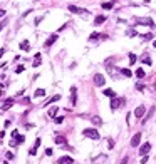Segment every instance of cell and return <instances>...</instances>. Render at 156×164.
Here are the masks:
<instances>
[{"label":"cell","mask_w":156,"mask_h":164,"mask_svg":"<svg viewBox=\"0 0 156 164\" xmlns=\"http://www.w3.org/2000/svg\"><path fill=\"white\" fill-rule=\"evenodd\" d=\"M92 82H94V85H96V87H102V85L106 84V77H104L102 74H94Z\"/></svg>","instance_id":"1"},{"label":"cell","mask_w":156,"mask_h":164,"mask_svg":"<svg viewBox=\"0 0 156 164\" xmlns=\"http://www.w3.org/2000/svg\"><path fill=\"white\" fill-rule=\"evenodd\" d=\"M124 102H126V100H124L123 97H121V99H118V97H112V99H111V111H118V109H119L121 106L124 104Z\"/></svg>","instance_id":"2"},{"label":"cell","mask_w":156,"mask_h":164,"mask_svg":"<svg viewBox=\"0 0 156 164\" xmlns=\"http://www.w3.org/2000/svg\"><path fill=\"white\" fill-rule=\"evenodd\" d=\"M69 12L79 13V15H91V13H89V10H86V8H81V7H76V5H69Z\"/></svg>","instance_id":"3"},{"label":"cell","mask_w":156,"mask_h":164,"mask_svg":"<svg viewBox=\"0 0 156 164\" xmlns=\"http://www.w3.org/2000/svg\"><path fill=\"white\" fill-rule=\"evenodd\" d=\"M82 134H84L86 137H89V139H99V132H97L96 129H84Z\"/></svg>","instance_id":"4"},{"label":"cell","mask_w":156,"mask_h":164,"mask_svg":"<svg viewBox=\"0 0 156 164\" xmlns=\"http://www.w3.org/2000/svg\"><path fill=\"white\" fill-rule=\"evenodd\" d=\"M136 24H143V25H149V27H154V24H153V20L149 19V17H143V19H136Z\"/></svg>","instance_id":"5"},{"label":"cell","mask_w":156,"mask_h":164,"mask_svg":"<svg viewBox=\"0 0 156 164\" xmlns=\"http://www.w3.org/2000/svg\"><path fill=\"white\" fill-rule=\"evenodd\" d=\"M149 149H151V144H149V142H144V144L141 146V149H139V154L141 156H148Z\"/></svg>","instance_id":"6"},{"label":"cell","mask_w":156,"mask_h":164,"mask_svg":"<svg viewBox=\"0 0 156 164\" xmlns=\"http://www.w3.org/2000/svg\"><path fill=\"white\" fill-rule=\"evenodd\" d=\"M97 39H108V35H102V34H99V32H92L91 35H89V42H94V40H97Z\"/></svg>","instance_id":"7"},{"label":"cell","mask_w":156,"mask_h":164,"mask_svg":"<svg viewBox=\"0 0 156 164\" xmlns=\"http://www.w3.org/2000/svg\"><path fill=\"white\" fill-rule=\"evenodd\" d=\"M144 114H146V107H144V106H139V107H136V111H134V116H136L138 119H141Z\"/></svg>","instance_id":"8"},{"label":"cell","mask_w":156,"mask_h":164,"mask_svg":"<svg viewBox=\"0 0 156 164\" xmlns=\"http://www.w3.org/2000/svg\"><path fill=\"white\" fill-rule=\"evenodd\" d=\"M139 142H141V134L138 132V134H134V136H133L131 146H133V147H138V146H139Z\"/></svg>","instance_id":"9"},{"label":"cell","mask_w":156,"mask_h":164,"mask_svg":"<svg viewBox=\"0 0 156 164\" xmlns=\"http://www.w3.org/2000/svg\"><path fill=\"white\" fill-rule=\"evenodd\" d=\"M57 162L59 164H74V159H72L71 156H62V157H59Z\"/></svg>","instance_id":"10"},{"label":"cell","mask_w":156,"mask_h":164,"mask_svg":"<svg viewBox=\"0 0 156 164\" xmlns=\"http://www.w3.org/2000/svg\"><path fill=\"white\" fill-rule=\"evenodd\" d=\"M56 40H57V34H52V35L45 40L44 45H45V47H50V45H54V42H56Z\"/></svg>","instance_id":"11"},{"label":"cell","mask_w":156,"mask_h":164,"mask_svg":"<svg viewBox=\"0 0 156 164\" xmlns=\"http://www.w3.org/2000/svg\"><path fill=\"white\" fill-rule=\"evenodd\" d=\"M40 62H42V55H40V54H35V57H34V62H32V67H34V69L39 67Z\"/></svg>","instance_id":"12"},{"label":"cell","mask_w":156,"mask_h":164,"mask_svg":"<svg viewBox=\"0 0 156 164\" xmlns=\"http://www.w3.org/2000/svg\"><path fill=\"white\" fill-rule=\"evenodd\" d=\"M14 102H15L14 99H7V100L4 102V106H2V111H7V109H10V107L14 106Z\"/></svg>","instance_id":"13"},{"label":"cell","mask_w":156,"mask_h":164,"mask_svg":"<svg viewBox=\"0 0 156 164\" xmlns=\"http://www.w3.org/2000/svg\"><path fill=\"white\" fill-rule=\"evenodd\" d=\"M118 70H119V72L123 74L124 77H131V76H133V72L129 70V69H126V67H118Z\"/></svg>","instance_id":"14"},{"label":"cell","mask_w":156,"mask_h":164,"mask_svg":"<svg viewBox=\"0 0 156 164\" xmlns=\"http://www.w3.org/2000/svg\"><path fill=\"white\" fill-rule=\"evenodd\" d=\"M71 102L72 104H76V100H77V89L76 87H71Z\"/></svg>","instance_id":"15"},{"label":"cell","mask_w":156,"mask_h":164,"mask_svg":"<svg viewBox=\"0 0 156 164\" xmlns=\"http://www.w3.org/2000/svg\"><path fill=\"white\" fill-rule=\"evenodd\" d=\"M106 22V15H97L96 19H94V25H101Z\"/></svg>","instance_id":"16"},{"label":"cell","mask_w":156,"mask_h":164,"mask_svg":"<svg viewBox=\"0 0 156 164\" xmlns=\"http://www.w3.org/2000/svg\"><path fill=\"white\" fill-rule=\"evenodd\" d=\"M102 94H104V96H108V97H111V99H112V97H118V96H116V92L112 91V89H104Z\"/></svg>","instance_id":"17"},{"label":"cell","mask_w":156,"mask_h":164,"mask_svg":"<svg viewBox=\"0 0 156 164\" xmlns=\"http://www.w3.org/2000/svg\"><path fill=\"white\" fill-rule=\"evenodd\" d=\"M54 141H56L57 144H66V137L60 136V134H56V136H54Z\"/></svg>","instance_id":"18"},{"label":"cell","mask_w":156,"mask_h":164,"mask_svg":"<svg viewBox=\"0 0 156 164\" xmlns=\"http://www.w3.org/2000/svg\"><path fill=\"white\" fill-rule=\"evenodd\" d=\"M57 100H60V96H59V94H56V96H52L49 100H45V106H49V104H54V102H57Z\"/></svg>","instance_id":"19"},{"label":"cell","mask_w":156,"mask_h":164,"mask_svg":"<svg viewBox=\"0 0 156 164\" xmlns=\"http://www.w3.org/2000/svg\"><path fill=\"white\" fill-rule=\"evenodd\" d=\"M91 121H92V124L94 126H102V119H101L99 116H92Z\"/></svg>","instance_id":"20"},{"label":"cell","mask_w":156,"mask_h":164,"mask_svg":"<svg viewBox=\"0 0 156 164\" xmlns=\"http://www.w3.org/2000/svg\"><path fill=\"white\" fill-rule=\"evenodd\" d=\"M20 49H22V50H25V52H27V50H30V44H29V40L20 42Z\"/></svg>","instance_id":"21"},{"label":"cell","mask_w":156,"mask_h":164,"mask_svg":"<svg viewBox=\"0 0 156 164\" xmlns=\"http://www.w3.org/2000/svg\"><path fill=\"white\" fill-rule=\"evenodd\" d=\"M57 112H59V107H50L49 109V117H56Z\"/></svg>","instance_id":"22"},{"label":"cell","mask_w":156,"mask_h":164,"mask_svg":"<svg viewBox=\"0 0 156 164\" xmlns=\"http://www.w3.org/2000/svg\"><path fill=\"white\" fill-rule=\"evenodd\" d=\"M141 62H143V64H146V65H151V59L148 57V54H144V55L141 57Z\"/></svg>","instance_id":"23"},{"label":"cell","mask_w":156,"mask_h":164,"mask_svg":"<svg viewBox=\"0 0 156 164\" xmlns=\"http://www.w3.org/2000/svg\"><path fill=\"white\" fill-rule=\"evenodd\" d=\"M34 96H35V97H44L45 96V91H44V89H35Z\"/></svg>","instance_id":"24"},{"label":"cell","mask_w":156,"mask_h":164,"mask_svg":"<svg viewBox=\"0 0 156 164\" xmlns=\"http://www.w3.org/2000/svg\"><path fill=\"white\" fill-rule=\"evenodd\" d=\"M101 7H102L104 10H111V8L114 7V2H106V4H102Z\"/></svg>","instance_id":"25"},{"label":"cell","mask_w":156,"mask_h":164,"mask_svg":"<svg viewBox=\"0 0 156 164\" xmlns=\"http://www.w3.org/2000/svg\"><path fill=\"white\" fill-rule=\"evenodd\" d=\"M136 76L139 77V79H143V77L146 76V72H144V69H138V70H136Z\"/></svg>","instance_id":"26"},{"label":"cell","mask_w":156,"mask_h":164,"mask_svg":"<svg viewBox=\"0 0 156 164\" xmlns=\"http://www.w3.org/2000/svg\"><path fill=\"white\" fill-rule=\"evenodd\" d=\"M141 39H143V40H151V39H153V34H151V32L143 34V35H141Z\"/></svg>","instance_id":"27"},{"label":"cell","mask_w":156,"mask_h":164,"mask_svg":"<svg viewBox=\"0 0 156 164\" xmlns=\"http://www.w3.org/2000/svg\"><path fill=\"white\" fill-rule=\"evenodd\" d=\"M106 159H108V157H106V156H99V157H96V159H94V164H101V161H102V162H104V161H106Z\"/></svg>","instance_id":"28"},{"label":"cell","mask_w":156,"mask_h":164,"mask_svg":"<svg viewBox=\"0 0 156 164\" xmlns=\"http://www.w3.org/2000/svg\"><path fill=\"white\" fill-rule=\"evenodd\" d=\"M25 70V67L24 65H17V69H15V74H22Z\"/></svg>","instance_id":"29"},{"label":"cell","mask_w":156,"mask_h":164,"mask_svg":"<svg viewBox=\"0 0 156 164\" xmlns=\"http://www.w3.org/2000/svg\"><path fill=\"white\" fill-rule=\"evenodd\" d=\"M15 141H17V144H22V142L25 141V137H24V136H20V134H19V136L15 137Z\"/></svg>","instance_id":"30"},{"label":"cell","mask_w":156,"mask_h":164,"mask_svg":"<svg viewBox=\"0 0 156 164\" xmlns=\"http://www.w3.org/2000/svg\"><path fill=\"white\" fill-rule=\"evenodd\" d=\"M56 119V124H62L64 122V116H59V117H54Z\"/></svg>","instance_id":"31"},{"label":"cell","mask_w":156,"mask_h":164,"mask_svg":"<svg viewBox=\"0 0 156 164\" xmlns=\"http://www.w3.org/2000/svg\"><path fill=\"white\" fill-rule=\"evenodd\" d=\"M136 91L143 92V91H144V84H141V82H138V84H136Z\"/></svg>","instance_id":"32"},{"label":"cell","mask_w":156,"mask_h":164,"mask_svg":"<svg viewBox=\"0 0 156 164\" xmlns=\"http://www.w3.org/2000/svg\"><path fill=\"white\" fill-rule=\"evenodd\" d=\"M126 35H128V37H134V35H136V30H133V28H131V30H126Z\"/></svg>","instance_id":"33"},{"label":"cell","mask_w":156,"mask_h":164,"mask_svg":"<svg viewBox=\"0 0 156 164\" xmlns=\"http://www.w3.org/2000/svg\"><path fill=\"white\" fill-rule=\"evenodd\" d=\"M136 62V55L134 54H129V64H134Z\"/></svg>","instance_id":"34"},{"label":"cell","mask_w":156,"mask_h":164,"mask_svg":"<svg viewBox=\"0 0 156 164\" xmlns=\"http://www.w3.org/2000/svg\"><path fill=\"white\" fill-rule=\"evenodd\" d=\"M108 146H109V149H112V147H114V141H112V139H108Z\"/></svg>","instance_id":"35"},{"label":"cell","mask_w":156,"mask_h":164,"mask_svg":"<svg viewBox=\"0 0 156 164\" xmlns=\"http://www.w3.org/2000/svg\"><path fill=\"white\" fill-rule=\"evenodd\" d=\"M148 162V156H141V164H146Z\"/></svg>","instance_id":"36"},{"label":"cell","mask_w":156,"mask_h":164,"mask_svg":"<svg viewBox=\"0 0 156 164\" xmlns=\"http://www.w3.org/2000/svg\"><path fill=\"white\" fill-rule=\"evenodd\" d=\"M39 146H40V139H39V137H37V139H35V144H34V149H37V147H39Z\"/></svg>","instance_id":"37"},{"label":"cell","mask_w":156,"mask_h":164,"mask_svg":"<svg viewBox=\"0 0 156 164\" xmlns=\"http://www.w3.org/2000/svg\"><path fill=\"white\" fill-rule=\"evenodd\" d=\"M29 154H30V156H35V154H37V149H30V151H29Z\"/></svg>","instance_id":"38"},{"label":"cell","mask_w":156,"mask_h":164,"mask_svg":"<svg viewBox=\"0 0 156 164\" xmlns=\"http://www.w3.org/2000/svg\"><path fill=\"white\" fill-rule=\"evenodd\" d=\"M45 154H47V156H52V149L47 147V149H45Z\"/></svg>","instance_id":"39"},{"label":"cell","mask_w":156,"mask_h":164,"mask_svg":"<svg viewBox=\"0 0 156 164\" xmlns=\"http://www.w3.org/2000/svg\"><path fill=\"white\" fill-rule=\"evenodd\" d=\"M17 136H19V131H17V129H15V131H12V137H14V139H15Z\"/></svg>","instance_id":"40"},{"label":"cell","mask_w":156,"mask_h":164,"mask_svg":"<svg viewBox=\"0 0 156 164\" xmlns=\"http://www.w3.org/2000/svg\"><path fill=\"white\" fill-rule=\"evenodd\" d=\"M5 156H7V159H12V157H14V154H12V152H7Z\"/></svg>","instance_id":"41"},{"label":"cell","mask_w":156,"mask_h":164,"mask_svg":"<svg viewBox=\"0 0 156 164\" xmlns=\"http://www.w3.org/2000/svg\"><path fill=\"white\" fill-rule=\"evenodd\" d=\"M10 124H12L10 121H5V122H4V127H8V126H10Z\"/></svg>","instance_id":"42"},{"label":"cell","mask_w":156,"mask_h":164,"mask_svg":"<svg viewBox=\"0 0 156 164\" xmlns=\"http://www.w3.org/2000/svg\"><path fill=\"white\" fill-rule=\"evenodd\" d=\"M22 102H24V104H29V102H30V99H29V97H25V99H22Z\"/></svg>","instance_id":"43"},{"label":"cell","mask_w":156,"mask_h":164,"mask_svg":"<svg viewBox=\"0 0 156 164\" xmlns=\"http://www.w3.org/2000/svg\"><path fill=\"white\" fill-rule=\"evenodd\" d=\"M5 24H7V20H4V22H2V24H0V30H2V28L5 27Z\"/></svg>","instance_id":"44"},{"label":"cell","mask_w":156,"mask_h":164,"mask_svg":"<svg viewBox=\"0 0 156 164\" xmlns=\"http://www.w3.org/2000/svg\"><path fill=\"white\" fill-rule=\"evenodd\" d=\"M4 54H5V49H4V47H2V49H0V57L4 55Z\"/></svg>","instance_id":"45"},{"label":"cell","mask_w":156,"mask_h":164,"mask_svg":"<svg viewBox=\"0 0 156 164\" xmlns=\"http://www.w3.org/2000/svg\"><path fill=\"white\" fill-rule=\"evenodd\" d=\"M4 15H5V10H2V8H0V19H2Z\"/></svg>","instance_id":"46"},{"label":"cell","mask_w":156,"mask_h":164,"mask_svg":"<svg viewBox=\"0 0 156 164\" xmlns=\"http://www.w3.org/2000/svg\"><path fill=\"white\" fill-rule=\"evenodd\" d=\"M126 162H128V157H124V159H123V161H121V162H119V164H126Z\"/></svg>","instance_id":"47"},{"label":"cell","mask_w":156,"mask_h":164,"mask_svg":"<svg viewBox=\"0 0 156 164\" xmlns=\"http://www.w3.org/2000/svg\"><path fill=\"white\" fill-rule=\"evenodd\" d=\"M153 47H154V49H156V40H154V42H153Z\"/></svg>","instance_id":"48"},{"label":"cell","mask_w":156,"mask_h":164,"mask_svg":"<svg viewBox=\"0 0 156 164\" xmlns=\"http://www.w3.org/2000/svg\"><path fill=\"white\" fill-rule=\"evenodd\" d=\"M4 164H8V162H4Z\"/></svg>","instance_id":"49"}]
</instances>
